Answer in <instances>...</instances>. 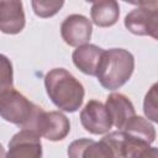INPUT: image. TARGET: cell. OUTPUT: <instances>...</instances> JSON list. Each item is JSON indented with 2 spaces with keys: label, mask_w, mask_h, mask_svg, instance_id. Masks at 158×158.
I'll return each instance as SVG.
<instances>
[{
  "label": "cell",
  "mask_w": 158,
  "mask_h": 158,
  "mask_svg": "<svg viewBox=\"0 0 158 158\" xmlns=\"http://www.w3.org/2000/svg\"><path fill=\"white\" fill-rule=\"evenodd\" d=\"M44 88L51 101L62 111L75 112L83 105L84 86L64 68L51 69L44 75Z\"/></svg>",
  "instance_id": "1"
},
{
  "label": "cell",
  "mask_w": 158,
  "mask_h": 158,
  "mask_svg": "<svg viewBox=\"0 0 158 158\" xmlns=\"http://www.w3.org/2000/svg\"><path fill=\"white\" fill-rule=\"evenodd\" d=\"M133 70V54L123 48H111L104 51L95 77L104 89L114 91L130 80Z\"/></svg>",
  "instance_id": "2"
},
{
  "label": "cell",
  "mask_w": 158,
  "mask_h": 158,
  "mask_svg": "<svg viewBox=\"0 0 158 158\" xmlns=\"http://www.w3.org/2000/svg\"><path fill=\"white\" fill-rule=\"evenodd\" d=\"M42 110L41 106L30 101L15 88L0 98V117L20 128L36 131V123Z\"/></svg>",
  "instance_id": "3"
},
{
  "label": "cell",
  "mask_w": 158,
  "mask_h": 158,
  "mask_svg": "<svg viewBox=\"0 0 158 158\" xmlns=\"http://www.w3.org/2000/svg\"><path fill=\"white\" fill-rule=\"evenodd\" d=\"M36 131L48 141L57 142L64 139L70 132L69 118L60 111H44L38 116Z\"/></svg>",
  "instance_id": "4"
},
{
  "label": "cell",
  "mask_w": 158,
  "mask_h": 158,
  "mask_svg": "<svg viewBox=\"0 0 158 158\" xmlns=\"http://www.w3.org/2000/svg\"><path fill=\"white\" fill-rule=\"evenodd\" d=\"M80 123L85 131L93 135L107 133L112 127V121L106 106L99 100H90L80 111Z\"/></svg>",
  "instance_id": "5"
},
{
  "label": "cell",
  "mask_w": 158,
  "mask_h": 158,
  "mask_svg": "<svg viewBox=\"0 0 158 158\" xmlns=\"http://www.w3.org/2000/svg\"><path fill=\"white\" fill-rule=\"evenodd\" d=\"M93 25L88 17L80 14L67 16L60 25V36L63 41L72 47L85 44L90 41Z\"/></svg>",
  "instance_id": "6"
},
{
  "label": "cell",
  "mask_w": 158,
  "mask_h": 158,
  "mask_svg": "<svg viewBox=\"0 0 158 158\" xmlns=\"http://www.w3.org/2000/svg\"><path fill=\"white\" fill-rule=\"evenodd\" d=\"M125 27L133 35L149 36L157 40L158 10L148 7H136L125 17Z\"/></svg>",
  "instance_id": "7"
},
{
  "label": "cell",
  "mask_w": 158,
  "mask_h": 158,
  "mask_svg": "<svg viewBox=\"0 0 158 158\" xmlns=\"http://www.w3.org/2000/svg\"><path fill=\"white\" fill-rule=\"evenodd\" d=\"M42 156L41 135L31 128H21L9 142L6 157L37 158Z\"/></svg>",
  "instance_id": "8"
},
{
  "label": "cell",
  "mask_w": 158,
  "mask_h": 158,
  "mask_svg": "<svg viewBox=\"0 0 158 158\" xmlns=\"http://www.w3.org/2000/svg\"><path fill=\"white\" fill-rule=\"evenodd\" d=\"M26 23L22 0H0V31L6 35L20 33Z\"/></svg>",
  "instance_id": "9"
},
{
  "label": "cell",
  "mask_w": 158,
  "mask_h": 158,
  "mask_svg": "<svg viewBox=\"0 0 158 158\" xmlns=\"http://www.w3.org/2000/svg\"><path fill=\"white\" fill-rule=\"evenodd\" d=\"M105 106L112 121V126L117 130H122L128 120L136 115L132 101L126 95L120 93H111L106 99Z\"/></svg>",
  "instance_id": "10"
},
{
  "label": "cell",
  "mask_w": 158,
  "mask_h": 158,
  "mask_svg": "<svg viewBox=\"0 0 158 158\" xmlns=\"http://www.w3.org/2000/svg\"><path fill=\"white\" fill-rule=\"evenodd\" d=\"M104 51L105 49L100 48L96 44L85 43V44L78 46L77 49H74L72 54V59L74 65L81 73L95 77Z\"/></svg>",
  "instance_id": "11"
},
{
  "label": "cell",
  "mask_w": 158,
  "mask_h": 158,
  "mask_svg": "<svg viewBox=\"0 0 158 158\" xmlns=\"http://www.w3.org/2000/svg\"><path fill=\"white\" fill-rule=\"evenodd\" d=\"M90 16L99 27L114 26L120 17V5L117 0H98L90 9Z\"/></svg>",
  "instance_id": "12"
},
{
  "label": "cell",
  "mask_w": 158,
  "mask_h": 158,
  "mask_svg": "<svg viewBox=\"0 0 158 158\" xmlns=\"http://www.w3.org/2000/svg\"><path fill=\"white\" fill-rule=\"evenodd\" d=\"M68 156L72 158H105L109 157L101 142H95L89 138H80L73 141L68 147Z\"/></svg>",
  "instance_id": "13"
},
{
  "label": "cell",
  "mask_w": 158,
  "mask_h": 158,
  "mask_svg": "<svg viewBox=\"0 0 158 158\" xmlns=\"http://www.w3.org/2000/svg\"><path fill=\"white\" fill-rule=\"evenodd\" d=\"M122 131H125L126 133H128L135 138L142 139L151 144L156 141V137H157L154 126L144 117L137 116V115H133L128 120V122L125 125Z\"/></svg>",
  "instance_id": "14"
},
{
  "label": "cell",
  "mask_w": 158,
  "mask_h": 158,
  "mask_svg": "<svg viewBox=\"0 0 158 158\" xmlns=\"http://www.w3.org/2000/svg\"><path fill=\"white\" fill-rule=\"evenodd\" d=\"M65 0H31L32 10L36 16L41 19H48L58 14L63 7Z\"/></svg>",
  "instance_id": "15"
},
{
  "label": "cell",
  "mask_w": 158,
  "mask_h": 158,
  "mask_svg": "<svg viewBox=\"0 0 158 158\" xmlns=\"http://www.w3.org/2000/svg\"><path fill=\"white\" fill-rule=\"evenodd\" d=\"M14 89V69L11 60L0 53V98Z\"/></svg>",
  "instance_id": "16"
},
{
  "label": "cell",
  "mask_w": 158,
  "mask_h": 158,
  "mask_svg": "<svg viewBox=\"0 0 158 158\" xmlns=\"http://www.w3.org/2000/svg\"><path fill=\"white\" fill-rule=\"evenodd\" d=\"M157 83L152 85V88L148 90V93L144 96L143 101V111L148 120L157 122L158 121V105H157Z\"/></svg>",
  "instance_id": "17"
},
{
  "label": "cell",
  "mask_w": 158,
  "mask_h": 158,
  "mask_svg": "<svg viewBox=\"0 0 158 158\" xmlns=\"http://www.w3.org/2000/svg\"><path fill=\"white\" fill-rule=\"evenodd\" d=\"M123 1L127 4H131V5L158 10V0H123Z\"/></svg>",
  "instance_id": "18"
},
{
  "label": "cell",
  "mask_w": 158,
  "mask_h": 158,
  "mask_svg": "<svg viewBox=\"0 0 158 158\" xmlns=\"http://www.w3.org/2000/svg\"><path fill=\"white\" fill-rule=\"evenodd\" d=\"M0 157H6V152H5V149H4L1 143H0Z\"/></svg>",
  "instance_id": "19"
},
{
  "label": "cell",
  "mask_w": 158,
  "mask_h": 158,
  "mask_svg": "<svg viewBox=\"0 0 158 158\" xmlns=\"http://www.w3.org/2000/svg\"><path fill=\"white\" fill-rule=\"evenodd\" d=\"M86 2H95V1H98V0H85Z\"/></svg>",
  "instance_id": "20"
}]
</instances>
